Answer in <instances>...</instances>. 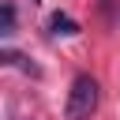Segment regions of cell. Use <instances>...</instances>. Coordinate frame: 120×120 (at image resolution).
I'll return each mask as SVG.
<instances>
[{
	"label": "cell",
	"instance_id": "obj_1",
	"mask_svg": "<svg viewBox=\"0 0 120 120\" xmlns=\"http://www.w3.org/2000/svg\"><path fill=\"white\" fill-rule=\"evenodd\" d=\"M98 79H90V75H79L75 82H71V90H68V105H64V116L68 120H90L94 116V109H98Z\"/></svg>",
	"mask_w": 120,
	"mask_h": 120
},
{
	"label": "cell",
	"instance_id": "obj_2",
	"mask_svg": "<svg viewBox=\"0 0 120 120\" xmlns=\"http://www.w3.org/2000/svg\"><path fill=\"white\" fill-rule=\"evenodd\" d=\"M49 30L52 34H79V22L71 15H64V11H52L49 15Z\"/></svg>",
	"mask_w": 120,
	"mask_h": 120
},
{
	"label": "cell",
	"instance_id": "obj_3",
	"mask_svg": "<svg viewBox=\"0 0 120 120\" xmlns=\"http://www.w3.org/2000/svg\"><path fill=\"white\" fill-rule=\"evenodd\" d=\"M0 34H15V4H4V15H0Z\"/></svg>",
	"mask_w": 120,
	"mask_h": 120
}]
</instances>
